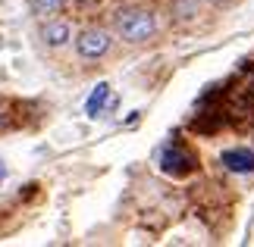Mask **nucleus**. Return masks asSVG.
<instances>
[{
    "instance_id": "obj_7",
    "label": "nucleus",
    "mask_w": 254,
    "mask_h": 247,
    "mask_svg": "<svg viewBox=\"0 0 254 247\" xmlns=\"http://www.w3.org/2000/svg\"><path fill=\"white\" fill-rule=\"evenodd\" d=\"M60 6H63V0H32V9H35L38 16H51Z\"/></svg>"
},
{
    "instance_id": "obj_3",
    "label": "nucleus",
    "mask_w": 254,
    "mask_h": 247,
    "mask_svg": "<svg viewBox=\"0 0 254 247\" xmlns=\"http://www.w3.org/2000/svg\"><path fill=\"white\" fill-rule=\"evenodd\" d=\"M75 47H79V53L85 56V60H97V56H104L107 50H110V35L101 32V28H88V32L79 35Z\"/></svg>"
},
{
    "instance_id": "obj_1",
    "label": "nucleus",
    "mask_w": 254,
    "mask_h": 247,
    "mask_svg": "<svg viewBox=\"0 0 254 247\" xmlns=\"http://www.w3.org/2000/svg\"><path fill=\"white\" fill-rule=\"evenodd\" d=\"M116 32H120L129 44H144L148 38H154L157 32V22L148 9H123L116 16Z\"/></svg>"
},
{
    "instance_id": "obj_4",
    "label": "nucleus",
    "mask_w": 254,
    "mask_h": 247,
    "mask_svg": "<svg viewBox=\"0 0 254 247\" xmlns=\"http://www.w3.org/2000/svg\"><path fill=\"white\" fill-rule=\"evenodd\" d=\"M220 163L229 172H239V175L254 172V150H248V147H232V150H223Z\"/></svg>"
},
{
    "instance_id": "obj_2",
    "label": "nucleus",
    "mask_w": 254,
    "mask_h": 247,
    "mask_svg": "<svg viewBox=\"0 0 254 247\" xmlns=\"http://www.w3.org/2000/svg\"><path fill=\"white\" fill-rule=\"evenodd\" d=\"M160 169L167 175H189L194 169V156L179 144H167L160 153Z\"/></svg>"
},
{
    "instance_id": "obj_5",
    "label": "nucleus",
    "mask_w": 254,
    "mask_h": 247,
    "mask_svg": "<svg viewBox=\"0 0 254 247\" xmlns=\"http://www.w3.org/2000/svg\"><path fill=\"white\" fill-rule=\"evenodd\" d=\"M107 100H110V85H107V82L94 85L91 97L85 100V116H88V119H94V116H101V110L107 106Z\"/></svg>"
},
{
    "instance_id": "obj_8",
    "label": "nucleus",
    "mask_w": 254,
    "mask_h": 247,
    "mask_svg": "<svg viewBox=\"0 0 254 247\" xmlns=\"http://www.w3.org/2000/svg\"><path fill=\"white\" fill-rule=\"evenodd\" d=\"M3 175H6V166H3V160H0V182H3Z\"/></svg>"
},
{
    "instance_id": "obj_6",
    "label": "nucleus",
    "mask_w": 254,
    "mask_h": 247,
    "mask_svg": "<svg viewBox=\"0 0 254 247\" xmlns=\"http://www.w3.org/2000/svg\"><path fill=\"white\" fill-rule=\"evenodd\" d=\"M41 35H44V41L51 44V47H63L66 41H69L72 32H69V25H66V22H47Z\"/></svg>"
}]
</instances>
